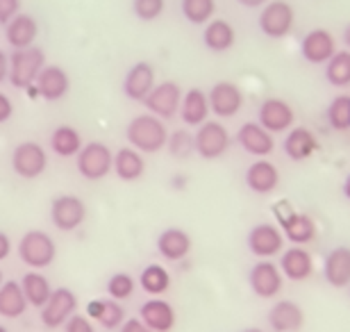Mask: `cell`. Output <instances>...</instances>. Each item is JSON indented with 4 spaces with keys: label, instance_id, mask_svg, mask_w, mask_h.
Instances as JSON below:
<instances>
[{
    "label": "cell",
    "instance_id": "cell-2",
    "mask_svg": "<svg viewBox=\"0 0 350 332\" xmlns=\"http://www.w3.org/2000/svg\"><path fill=\"white\" fill-rule=\"evenodd\" d=\"M273 214L278 218V228L293 246H305L317 239V223L310 214L296 212L291 203L280 201L273 205Z\"/></svg>",
    "mask_w": 350,
    "mask_h": 332
},
{
    "label": "cell",
    "instance_id": "cell-8",
    "mask_svg": "<svg viewBox=\"0 0 350 332\" xmlns=\"http://www.w3.org/2000/svg\"><path fill=\"white\" fill-rule=\"evenodd\" d=\"M196 153L202 159H219L228 153L232 137H230L228 128L219 121H205L196 130Z\"/></svg>",
    "mask_w": 350,
    "mask_h": 332
},
{
    "label": "cell",
    "instance_id": "cell-23",
    "mask_svg": "<svg viewBox=\"0 0 350 332\" xmlns=\"http://www.w3.org/2000/svg\"><path fill=\"white\" fill-rule=\"evenodd\" d=\"M37 37H39V23L32 14H16V16L5 25V39L14 51L30 48Z\"/></svg>",
    "mask_w": 350,
    "mask_h": 332
},
{
    "label": "cell",
    "instance_id": "cell-5",
    "mask_svg": "<svg viewBox=\"0 0 350 332\" xmlns=\"http://www.w3.org/2000/svg\"><path fill=\"white\" fill-rule=\"evenodd\" d=\"M75 166H78V173L85 180L98 182L107 178L109 171L114 168V153L103 141H89L75 157Z\"/></svg>",
    "mask_w": 350,
    "mask_h": 332
},
{
    "label": "cell",
    "instance_id": "cell-25",
    "mask_svg": "<svg viewBox=\"0 0 350 332\" xmlns=\"http://www.w3.org/2000/svg\"><path fill=\"white\" fill-rule=\"evenodd\" d=\"M280 271L286 280L303 282L314 273V259L303 246H291L280 257Z\"/></svg>",
    "mask_w": 350,
    "mask_h": 332
},
{
    "label": "cell",
    "instance_id": "cell-13",
    "mask_svg": "<svg viewBox=\"0 0 350 332\" xmlns=\"http://www.w3.org/2000/svg\"><path fill=\"white\" fill-rule=\"evenodd\" d=\"M180 103H182V89L173 80L155 84V89L144 101V105L148 107V114L162 118V121L164 118H173L175 112H180Z\"/></svg>",
    "mask_w": 350,
    "mask_h": 332
},
{
    "label": "cell",
    "instance_id": "cell-15",
    "mask_svg": "<svg viewBox=\"0 0 350 332\" xmlns=\"http://www.w3.org/2000/svg\"><path fill=\"white\" fill-rule=\"evenodd\" d=\"M207 98H209V110L221 118H232L243 107V91L234 82L228 80L216 82L212 91L207 94Z\"/></svg>",
    "mask_w": 350,
    "mask_h": 332
},
{
    "label": "cell",
    "instance_id": "cell-6",
    "mask_svg": "<svg viewBox=\"0 0 350 332\" xmlns=\"http://www.w3.org/2000/svg\"><path fill=\"white\" fill-rule=\"evenodd\" d=\"M293 23H296V12L286 0L266 3L260 12V18H257L262 34H266L269 39H284L293 30Z\"/></svg>",
    "mask_w": 350,
    "mask_h": 332
},
{
    "label": "cell",
    "instance_id": "cell-1",
    "mask_svg": "<svg viewBox=\"0 0 350 332\" xmlns=\"http://www.w3.org/2000/svg\"><path fill=\"white\" fill-rule=\"evenodd\" d=\"M125 137H128V144H132V148L139 153H159L162 148H166L169 132H166L162 118L152 114H139L128 123Z\"/></svg>",
    "mask_w": 350,
    "mask_h": 332
},
{
    "label": "cell",
    "instance_id": "cell-40",
    "mask_svg": "<svg viewBox=\"0 0 350 332\" xmlns=\"http://www.w3.org/2000/svg\"><path fill=\"white\" fill-rule=\"evenodd\" d=\"M98 323H100L103 328L107 330H114L118 326H123L125 323V309L121 307V303L118 301H103V312L98 316Z\"/></svg>",
    "mask_w": 350,
    "mask_h": 332
},
{
    "label": "cell",
    "instance_id": "cell-55",
    "mask_svg": "<svg viewBox=\"0 0 350 332\" xmlns=\"http://www.w3.org/2000/svg\"><path fill=\"white\" fill-rule=\"evenodd\" d=\"M348 292H350V287H348Z\"/></svg>",
    "mask_w": 350,
    "mask_h": 332
},
{
    "label": "cell",
    "instance_id": "cell-9",
    "mask_svg": "<svg viewBox=\"0 0 350 332\" xmlns=\"http://www.w3.org/2000/svg\"><path fill=\"white\" fill-rule=\"evenodd\" d=\"M87 218V205L73 194L55 196L51 203V221L62 232L78 230Z\"/></svg>",
    "mask_w": 350,
    "mask_h": 332
},
{
    "label": "cell",
    "instance_id": "cell-19",
    "mask_svg": "<svg viewBox=\"0 0 350 332\" xmlns=\"http://www.w3.org/2000/svg\"><path fill=\"white\" fill-rule=\"evenodd\" d=\"M34 87H37V94L44 98V101L55 103V101H62V98L68 94L71 80H68V73L62 66L46 64L44 71L39 73L37 82H34Z\"/></svg>",
    "mask_w": 350,
    "mask_h": 332
},
{
    "label": "cell",
    "instance_id": "cell-53",
    "mask_svg": "<svg viewBox=\"0 0 350 332\" xmlns=\"http://www.w3.org/2000/svg\"><path fill=\"white\" fill-rule=\"evenodd\" d=\"M0 332H10V330H7V328L3 326V323H0Z\"/></svg>",
    "mask_w": 350,
    "mask_h": 332
},
{
    "label": "cell",
    "instance_id": "cell-41",
    "mask_svg": "<svg viewBox=\"0 0 350 332\" xmlns=\"http://www.w3.org/2000/svg\"><path fill=\"white\" fill-rule=\"evenodd\" d=\"M164 7H166L164 0H132V12H135V16L139 21H146V23L157 21L162 16Z\"/></svg>",
    "mask_w": 350,
    "mask_h": 332
},
{
    "label": "cell",
    "instance_id": "cell-38",
    "mask_svg": "<svg viewBox=\"0 0 350 332\" xmlns=\"http://www.w3.org/2000/svg\"><path fill=\"white\" fill-rule=\"evenodd\" d=\"M166 148L175 159H189L196 153V137L187 128H178L169 134Z\"/></svg>",
    "mask_w": 350,
    "mask_h": 332
},
{
    "label": "cell",
    "instance_id": "cell-51",
    "mask_svg": "<svg viewBox=\"0 0 350 332\" xmlns=\"http://www.w3.org/2000/svg\"><path fill=\"white\" fill-rule=\"evenodd\" d=\"M344 44H346V48L350 51V23L344 27Z\"/></svg>",
    "mask_w": 350,
    "mask_h": 332
},
{
    "label": "cell",
    "instance_id": "cell-29",
    "mask_svg": "<svg viewBox=\"0 0 350 332\" xmlns=\"http://www.w3.org/2000/svg\"><path fill=\"white\" fill-rule=\"evenodd\" d=\"M234 41H237L234 27L223 18H212L205 25V30H202V44L212 53H228L234 46Z\"/></svg>",
    "mask_w": 350,
    "mask_h": 332
},
{
    "label": "cell",
    "instance_id": "cell-45",
    "mask_svg": "<svg viewBox=\"0 0 350 332\" xmlns=\"http://www.w3.org/2000/svg\"><path fill=\"white\" fill-rule=\"evenodd\" d=\"M121 332H152L142 319H128L121 326Z\"/></svg>",
    "mask_w": 350,
    "mask_h": 332
},
{
    "label": "cell",
    "instance_id": "cell-17",
    "mask_svg": "<svg viewBox=\"0 0 350 332\" xmlns=\"http://www.w3.org/2000/svg\"><path fill=\"white\" fill-rule=\"evenodd\" d=\"M237 144H239L243 151L253 157H269V155L275 151V139H273L271 132H266L257 121H246L237 130Z\"/></svg>",
    "mask_w": 350,
    "mask_h": 332
},
{
    "label": "cell",
    "instance_id": "cell-49",
    "mask_svg": "<svg viewBox=\"0 0 350 332\" xmlns=\"http://www.w3.org/2000/svg\"><path fill=\"white\" fill-rule=\"evenodd\" d=\"M241 7H248V10H260L266 3H271V0H237Z\"/></svg>",
    "mask_w": 350,
    "mask_h": 332
},
{
    "label": "cell",
    "instance_id": "cell-36",
    "mask_svg": "<svg viewBox=\"0 0 350 332\" xmlns=\"http://www.w3.org/2000/svg\"><path fill=\"white\" fill-rule=\"evenodd\" d=\"M180 12L189 23L207 25L216 12V0H182Z\"/></svg>",
    "mask_w": 350,
    "mask_h": 332
},
{
    "label": "cell",
    "instance_id": "cell-50",
    "mask_svg": "<svg viewBox=\"0 0 350 332\" xmlns=\"http://www.w3.org/2000/svg\"><path fill=\"white\" fill-rule=\"evenodd\" d=\"M341 192H344V196L350 201V173L344 178V185H341Z\"/></svg>",
    "mask_w": 350,
    "mask_h": 332
},
{
    "label": "cell",
    "instance_id": "cell-11",
    "mask_svg": "<svg viewBox=\"0 0 350 332\" xmlns=\"http://www.w3.org/2000/svg\"><path fill=\"white\" fill-rule=\"evenodd\" d=\"M246 244H248V251L253 253L255 257L271 259L284 251V235H282V230L273 223H257L250 228Z\"/></svg>",
    "mask_w": 350,
    "mask_h": 332
},
{
    "label": "cell",
    "instance_id": "cell-14",
    "mask_svg": "<svg viewBox=\"0 0 350 332\" xmlns=\"http://www.w3.org/2000/svg\"><path fill=\"white\" fill-rule=\"evenodd\" d=\"M334 53H337V41L325 27H314L300 41V55L310 64H327Z\"/></svg>",
    "mask_w": 350,
    "mask_h": 332
},
{
    "label": "cell",
    "instance_id": "cell-12",
    "mask_svg": "<svg viewBox=\"0 0 350 332\" xmlns=\"http://www.w3.org/2000/svg\"><path fill=\"white\" fill-rule=\"evenodd\" d=\"M75 307H78V298H75V294L71 289H66V287L53 289L51 298L41 307V323L51 330L62 328L75 314Z\"/></svg>",
    "mask_w": 350,
    "mask_h": 332
},
{
    "label": "cell",
    "instance_id": "cell-34",
    "mask_svg": "<svg viewBox=\"0 0 350 332\" xmlns=\"http://www.w3.org/2000/svg\"><path fill=\"white\" fill-rule=\"evenodd\" d=\"M139 287L150 296H162L171 287V273L162 264H148L139 275Z\"/></svg>",
    "mask_w": 350,
    "mask_h": 332
},
{
    "label": "cell",
    "instance_id": "cell-28",
    "mask_svg": "<svg viewBox=\"0 0 350 332\" xmlns=\"http://www.w3.org/2000/svg\"><path fill=\"white\" fill-rule=\"evenodd\" d=\"M209 98L202 89L193 87L189 89L185 96H182V103H180V118L185 125H196L200 128L202 123L207 121L209 116Z\"/></svg>",
    "mask_w": 350,
    "mask_h": 332
},
{
    "label": "cell",
    "instance_id": "cell-44",
    "mask_svg": "<svg viewBox=\"0 0 350 332\" xmlns=\"http://www.w3.org/2000/svg\"><path fill=\"white\" fill-rule=\"evenodd\" d=\"M12 114H14V105H12V101H10V96L0 91V125L10 121Z\"/></svg>",
    "mask_w": 350,
    "mask_h": 332
},
{
    "label": "cell",
    "instance_id": "cell-7",
    "mask_svg": "<svg viewBox=\"0 0 350 332\" xmlns=\"http://www.w3.org/2000/svg\"><path fill=\"white\" fill-rule=\"evenodd\" d=\"M12 168L23 180H37L39 175H44L48 168V155L44 146L37 144V141L18 144L12 153Z\"/></svg>",
    "mask_w": 350,
    "mask_h": 332
},
{
    "label": "cell",
    "instance_id": "cell-42",
    "mask_svg": "<svg viewBox=\"0 0 350 332\" xmlns=\"http://www.w3.org/2000/svg\"><path fill=\"white\" fill-rule=\"evenodd\" d=\"M21 10V0H0V25H7Z\"/></svg>",
    "mask_w": 350,
    "mask_h": 332
},
{
    "label": "cell",
    "instance_id": "cell-35",
    "mask_svg": "<svg viewBox=\"0 0 350 332\" xmlns=\"http://www.w3.org/2000/svg\"><path fill=\"white\" fill-rule=\"evenodd\" d=\"M325 80L332 87H348L350 84V51H337L325 64Z\"/></svg>",
    "mask_w": 350,
    "mask_h": 332
},
{
    "label": "cell",
    "instance_id": "cell-54",
    "mask_svg": "<svg viewBox=\"0 0 350 332\" xmlns=\"http://www.w3.org/2000/svg\"><path fill=\"white\" fill-rule=\"evenodd\" d=\"M3 282H5V280H3V271H0V285H3Z\"/></svg>",
    "mask_w": 350,
    "mask_h": 332
},
{
    "label": "cell",
    "instance_id": "cell-22",
    "mask_svg": "<svg viewBox=\"0 0 350 332\" xmlns=\"http://www.w3.org/2000/svg\"><path fill=\"white\" fill-rule=\"evenodd\" d=\"M243 180H246V187L253 194L266 196V194H273L278 189V185H280V171H278L275 164H271V162L257 159V162H253V164L246 168V175H243Z\"/></svg>",
    "mask_w": 350,
    "mask_h": 332
},
{
    "label": "cell",
    "instance_id": "cell-47",
    "mask_svg": "<svg viewBox=\"0 0 350 332\" xmlns=\"http://www.w3.org/2000/svg\"><path fill=\"white\" fill-rule=\"evenodd\" d=\"M10 77V55L0 51V82H5Z\"/></svg>",
    "mask_w": 350,
    "mask_h": 332
},
{
    "label": "cell",
    "instance_id": "cell-16",
    "mask_svg": "<svg viewBox=\"0 0 350 332\" xmlns=\"http://www.w3.org/2000/svg\"><path fill=\"white\" fill-rule=\"evenodd\" d=\"M293 118H296V114H293L291 105L282 98H266L260 105V112H257V123L271 134L291 130Z\"/></svg>",
    "mask_w": 350,
    "mask_h": 332
},
{
    "label": "cell",
    "instance_id": "cell-18",
    "mask_svg": "<svg viewBox=\"0 0 350 332\" xmlns=\"http://www.w3.org/2000/svg\"><path fill=\"white\" fill-rule=\"evenodd\" d=\"M152 89H155V68L150 62L132 64L123 77V94L130 101H146Z\"/></svg>",
    "mask_w": 350,
    "mask_h": 332
},
{
    "label": "cell",
    "instance_id": "cell-43",
    "mask_svg": "<svg viewBox=\"0 0 350 332\" xmlns=\"http://www.w3.org/2000/svg\"><path fill=\"white\" fill-rule=\"evenodd\" d=\"M64 326H66V332H96V328L91 326V321L82 314H73Z\"/></svg>",
    "mask_w": 350,
    "mask_h": 332
},
{
    "label": "cell",
    "instance_id": "cell-48",
    "mask_svg": "<svg viewBox=\"0 0 350 332\" xmlns=\"http://www.w3.org/2000/svg\"><path fill=\"white\" fill-rule=\"evenodd\" d=\"M100 312H103V298L91 301L89 305H87V316H91V319H96V321H98V316H100Z\"/></svg>",
    "mask_w": 350,
    "mask_h": 332
},
{
    "label": "cell",
    "instance_id": "cell-27",
    "mask_svg": "<svg viewBox=\"0 0 350 332\" xmlns=\"http://www.w3.org/2000/svg\"><path fill=\"white\" fill-rule=\"evenodd\" d=\"M319 148H321V144H319L317 134H314L312 130H307V128H291L282 141L284 155L293 162L310 159Z\"/></svg>",
    "mask_w": 350,
    "mask_h": 332
},
{
    "label": "cell",
    "instance_id": "cell-46",
    "mask_svg": "<svg viewBox=\"0 0 350 332\" xmlns=\"http://www.w3.org/2000/svg\"><path fill=\"white\" fill-rule=\"evenodd\" d=\"M10 253H12V242H10V237L0 230V262L10 257Z\"/></svg>",
    "mask_w": 350,
    "mask_h": 332
},
{
    "label": "cell",
    "instance_id": "cell-37",
    "mask_svg": "<svg viewBox=\"0 0 350 332\" xmlns=\"http://www.w3.org/2000/svg\"><path fill=\"white\" fill-rule=\"evenodd\" d=\"M327 123L332 125V130L346 132L350 130V96L341 94L332 98V103L327 105Z\"/></svg>",
    "mask_w": 350,
    "mask_h": 332
},
{
    "label": "cell",
    "instance_id": "cell-26",
    "mask_svg": "<svg viewBox=\"0 0 350 332\" xmlns=\"http://www.w3.org/2000/svg\"><path fill=\"white\" fill-rule=\"evenodd\" d=\"M157 253L169 262H182L191 253V237L182 228H166L157 237Z\"/></svg>",
    "mask_w": 350,
    "mask_h": 332
},
{
    "label": "cell",
    "instance_id": "cell-32",
    "mask_svg": "<svg viewBox=\"0 0 350 332\" xmlns=\"http://www.w3.org/2000/svg\"><path fill=\"white\" fill-rule=\"evenodd\" d=\"M114 171L123 182H135L146 173V162L135 148H121L114 155Z\"/></svg>",
    "mask_w": 350,
    "mask_h": 332
},
{
    "label": "cell",
    "instance_id": "cell-4",
    "mask_svg": "<svg viewBox=\"0 0 350 332\" xmlns=\"http://www.w3.org/2000/svg\"><path fill=\"white\" fill-rule=\"evenodd\" d=\"M18 257L23 264L37 268V271L39 268H48L57 257V244L48 232L30 230L18 242Z\"/></svg>",
    "mask_w": 350,
    "mask_h": 332
},
{
    "label": "cell",
    "instance_id": "cell-20",
    "mask_svg": "<svg viewBox=\"0 0 350 332\" xmlns=\"http://www.w3.org/2000/svg\"><path fill=\"white\" fill-rule=\"evenodd\" d=\"M323 280L334 289L350 287V246H337L323 259Z\"/></svg>",
    "mask_w": 350,
    "mask_h": 332
},
{
    "label": "cell",
    "instance_id": "cell-39",
    "mask_svg": "<svg viewBox=\"0 0 350 332\" xmlns=\"http://www.w3.org/2000/svg\"><path fill=\"white\" fill-rule=\"evenodd\" d=\"M135 278L130 273H114L107 280V294L111 296V301H128L135 294Z\"/></svg>",
    "mask_w": 350,
    "mask_h": 332
},
{
    "label": "cell",
    "instance_id": "cell-21",
    "mask_svg": "<svg viewBox=\"0 0 350 332\" xmlns=\"http://www.w3.org/2000/svg\"><path fill=\"white\" fill-rule=\"evenodd\" d=\"M305 326V312L298 303L289 298L278 301L269 309V328L273 332H298Z\"/></svg>",
    "mask_w": 350,
    "mask_h": 332
},
{
    "label": "cell",
    "instance_id": "cell-31",
    "mask_svg": "<svg viewBox=\"0 0 350 332\" xmlns=\"http://www.w3.org/2000/svg\"><path fill=\"white\" fill-rule=\"evenodd\" d=\"M21 289H23V294H25L27 305L39 307V309L46 305L53 294L51 282H48L46 275H41L39 271H27L23 278H21Z\"/></svg>",
    "mask_w": 350,
    "mask_h": 332
},
{
    "label": "cell",
    "instance_id": "cell-30",
    "mask_svg": "<svg viewBox=\"0 0 350 332\" xmlns=\"http://www.w3.org/2000/svg\"><path fill=\"white\" fill-rule=\"evenodd\" d=\"M27 309L25 294L21 289V282L16 280H7L0 285V316L5 319H18L23 316Z\"/></svg>",
    "mask_w": 350,
    "mask_h": 332
},
{
    "label": "cell",
    "instance_id": "cell-10",
    "mask_svg": "<svg viewBox=\"0 0 350 332\" xmlns=\"http://www.w3.org/2000/svg\"><path fill=\"white\" fill-rule=\"evenodd\" d=\"M248 285L257 298H275L282 292L284 275L275 262L262 259V262L253 264V268L248 271Z\"/></svg>",
    "mask_w": 350,
    "mask_h": 332
},
{
    "label": "cell",
    "instance_id": "cell-24",
    "mask_svg": "<svg viewBox=\"0 0 350 332\" xmlns=\"http://www.w3.org/2000/svg\"><path fill=\"white\" fill-rule=\"evenodd\" d=\"M139 319L152 332H171L175 328V309L169 301L150 298L139 309Z\"/></svg>",
    "mask_w": 350,
    "mask_h": 332
},
{
    "label": "cell",
    "instance_id": "cell-52",
    "mask_svg": "<svg viewBox=\"0 0 350 332\" xmlns=\"http://www.w3.org/2000/svg\"><path fill=\"white\" fill-rule=\"evenodd\" d=\"M241 332H264L262 328H246V330H241Z\"/></svg>",
    "mask_w": 350,
    "mask_h": 332
},
{
    "label": "cell",
    "instance_id": "cell-3",
    "mask_svg": "<svg viewBox=\"0 0 350 332\" xmlns=\"http://www.w3.org/2000/svg\"><path fill=\"white\" fill-rule=\"evenodd\" d=\"M46 66V55L41 48L30 46L23 51H14L10 58V77L12 87L16 89H30L37 82L39 73Z\"/></svg>",
    "mask_w": 350,
    "mask_h": 332
},
{
    "label": "cell",
    "instance_id": "cell-33",
    "mask_svg": "<svg viewBox=\"0 0 350 332\" xmlns=\"http://www.w3.org/2000/svg\"><path fill=\"white\" fill-rule=\"evenodd\" d=\"M82 137L73 125H59L51 134V148L55 155L59 157H78V153L82 151Z\"/></svg>",
    "mask_w": 350,
    "mask_h": 332
}]
</instances>
